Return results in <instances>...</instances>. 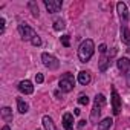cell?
Wrapping results in <instances>:
<instances>
[{"mask_svg": "<svg viewBox=\"0 0 130 130\" xmlns=\"http://www.w3.org/2000/svg\"><path fill=\"white\" fill-rule=\"evenodd\" d=\"M116 9H118V14H119V17H121V20H127V17H128V12H127V6H125V3H122V2H119L118 5H116Z\"/></svg>", "mask_w": 130, "mask_h": 130, "instance_id": "12", "label": "cell"}, {"mask_svg": "<svg viewBox=\"0 0 130 130\" xmlns=\"http://www.w3.org/2000/svg\"><path fill=\"white\" fill-rule=\"evenodd\" d=\"M84 125H86V121H84V119H81V121H78V127H80V128H83Z\"/></svg>", "mask_w": 130, "mask_h": 130, "instance_id": "27", "label": "cell"}, {"mask_svg": "<svg viewBox=\"0 0 130 130\" xmlns=\"http://www.w3.org/2000/svg\"><path fill=\"white\" fill-rule=\"evenodd\" d=\"M19 34L22 35V38H23V40H31V41H32V38H34V37H37L35 31H34L31 26L25 25V23L19 25Z\"/></svg>", "mask_w": 130, "mask_h": 130, "instance_id": "5", "label": "cell"}, {"mask_svg": "<svg viewBox=\"0 0 130 130\" xmlns=\"http://www.w3.org/2000/svg\"><path fill=\"white\" fill-rule=\"evenodd\" d=\"M78 103H80V104H83V106H87V104H89V98H87V95H80Z\"/></svg>", "mask_w": 130, "mask_h": 130, "instance_id": "20", "label": "cell"}, {"mask_svg": "<svg viewBox=\"0 0 130 130\" xmlns=\"http://www.w3.org/2000/svg\"><path fill=\"white\" fill-rule=\"evenodd\" d=\"M29 8L32 9L34 17H38V8H35V3H34V2H29Z\"/></svg>", "mask_w": 130, "mask_h": 130, "instance_id": "22", "label": "cell"}, {"mask_svg": "<svg viewBox=\"0 0 130 130\" xmlns=\"http://www.w3.org/2000/svg\"><path fill=\"white\" fill-rule=\"evenodd\" d=\"M121 40L124 44H128L130 46V31L127 28V25H122L121 26Z\"/></svg>", "mask_w": 130, "mask_h": 130, "instance_id": "11", "label": "cell"}, {"mask_svg": "<svg viewBox=\"0 0 130 130\" xmlns=\"http://www.w3.org/2000/svg\"><path fill=\"white\" fill-rule=\"evenodd\" d=\"M93 52H95V44H93V41H92L90 38L84 40V41L80 44V47H78V58H80V61H81V63H87V61L92 58Z\"/></svg>", "mask_w": 130, "mask_h": 130, "instance_id": "1", "label": "cell"}, {"mask_svg": "<svg viewBox=\"0 0 130 130\" xmlns=\"http://www.w3.org/2000/svg\"><path fill=\"white\" fill-rule=\"evenodd\" d=\"M112 109H113V115H119V112H121V98H119V93L116 92L115 87H112Z\"/></svg>", "mask_w": 130, "mask_h": 130, "instance_id": "6", "label": "cell"}, {"mask_svg": "<svg viewBox=\"0 0 130 130\" xmlns=\"http://www.w3.org/2000/svg\"><path fill=\"white\" fill-rule=\"evenodd\" d=\"M44 6L51 14H54V12H58L61 9L63 2L61 0H44Z\"/></svg>", "mask_w": 130, "mask_h": 130, "instance_id": "7", "label": "cell"}, {"mask_svg": "<svg viewBox=\"0 0 130 130\" xmlns=\"http://www.w3.org/2000/svg\"><path fill=\"white\" fill-rule=\"evenodd\" d=\"M19 90H20L22 93L29 95V93H32V92H34V86H32V83H31L29 80H23V81H20V83H19Z\"/></svg>", "mask_w": 130, "mask_h": 130, "instance_id": "8", "label": "cell"}, {"mask_svg": "<svg viewBox=\"0 0 130 130\" xmlns=\"http://www.w3.org/2000/svg\"><path fill=\"white\" fill-rule=\"evenodd\" d=\"M104 106H106V96H104L103 93L96 95V96H95L93 107H92V113H90V119H92V121H96V119L100 118L101 110H103V107H104Z\"/></svg>", "mask_w": 130, "mask_h": 130, "instance_id": "2", "label": "cell"}, {"mask_svg": "<svg viewBox=\"0 0 130 130\" xmlns=\"http://www.w3.org/2000/svg\"><path fill=\"white\" fill-rule=\"evenodd\" d=\"M17 107H19V112H20V113H26L28 109H29V106H28L22 98H17Z\"/></svg>", "mask_w": 130, "mask_h": 130, "instance_id": "17", "label": "cell"}, {"mask_svg": "<svg viewBox=\"0 0 130 130\" xmlns=\"http://www.w3.org/2000/svg\"><path fill=\"white\" fill-rule=\"evenodd\" d=\"M116 66L122 72H130V60L128 58H119L116 61Z\"/></svg>", "mask_w": 130, "mask_h": 130, "instance_id": "10", "label": "cell"}, {"mask_svg": "<svg viewBox=\"0 0 130 130\" xmlns=\"http://www.w3.org/2000/svg\"><path fill=\"white\" fill-rule=\"evenodd\" d=\"M109 60H110V57H106V55H104V57H103V58L100 60V71H101V72H104V71L107 69L109 63H110Z\"/></svg>", "mask_w": 130, "mask_h": 130, "instance_id": "18", "label": "cell"}, {"mask_svg": "<svg viewBox=\"0 0 130 130\" xmlns=\"http://www.w3.org/2000/svg\"><path fill=\"white\" fill-rule=\"evenodd\" d=\"M2 130H11V128H9V127H8V125H5V127H3V128H2Z\"/></svg>", "mask_w": 130, "mask_h": 130, "instance_id": "28", "label": "cell"}, {"mask_svg": "<svg viewBox=\"0 0 130 130\" xmlns=\"http://www.w3.org/2000/svg\"><path fill=\"white\" fill-rule=\"evenodd\" d=\"M32 44H34V46H40V44H41V40H40V37H38V35L32 38Z\"/></svg>", "mask_w": 130, "mask_h": 130, "instance_id": "23", "label": "cell"}, {"mask_svg": "<svg viewBox=\"0 0 130 130\" xmlns=\"http://www.w3.org/2000/svg\"><path fill=\"white\" fill-rule=\"evenodd\" d=\"M98 51H100L101 54H106V51H107V46H106V44H100V47H98Z\"/></svg>", "mask_w": 130, "mask_h": 130, "instance_id": "25", "label": "cell"}, {"mask_svg": "<svg viewBox=\"0 0 130 130\" xmlns=\"http://www.w3.org/2000/svg\"><path fill=\"white\" fill-rule=\"evenodd\" d=\"M35 81H37V83H43V75H41V74H37V75H35Z\"/></svg>", "mask_w": 130, "mask_h": 130, "instance_id": "26", "label": "cell"}, {"mask_svg": "<svg viewBox=\"0 0 130 130\" xmlns=\"http://www.w3.org/2000/svg\"><path fill=\"white\" fill-rule=\"evenodd\" d=\"M61 43H63V46L69 47V46H71V41H69V35H63V37H61Z\"/></svg>", "mask_w": 130, "mask_h": 130, "instance_id": "21", "label": "cell"}, {"mask_svg": "<svg viewBox=\"0 0 130 130\" xmlns=\"http://www.w3.org/2000/svg\"><path fill=\"white\" fill-rule=\"evenodd\" d=\"M64 28H66V25H64V22H63V20H60V19H58V20H55V22H54V29H55V31H61V29H64Z\"/></svg>", "mask_w": 130, "mask_h": 130, "instance_id": "19", "label": "cell"}, {"mask_svg": "<svg viewBox=\"0 0 130 130\" xmlns=\"http://www.w3.org/2000/svg\"><path fill=\"white\" fill-rule=\"evenodd\" d=\"M63 127L64 130H74V116L71 113L63 115Z\"/></svg>", "mask_w": 130, "mask_h": 130, "instance_id": "9", "label": "cell"}, {"mask_svg": "<svg viewBox=\"0 0 130 130\" xmlns=\"http://www.w3.org/2000/svg\"><path fill=\"white\" fill-rule=\"evenodd\" d=\"M41 60H43V64H44L47 69H51V71H55V69H58V66H60L58 60H57L54 55L47 54V52H44V54L41 55Z\"/></svg>", "mask_w": 130, "mask_h": 130, "instance_id": "4", "label": "cell"}, {"mask_svg": "<svg viewBox=\"0 0 130 130\" xmlns=\"http://www.w3.org/2000/svg\"><path fill=\"white\" fill-rule=\"evenodd\" d=\"M78 81H80V84L87 86V84L90 83V74H89L87 71H81V72L78 74Z\"/></svg>", "mask_w": 130, "mask_h": 130, "instance_id": "13", "label": "cell"}, {"mask_svg": "<svg viewBox=\"0 0 130 130\" xmlns=\"http://www.w3.org/2000/svg\"><path fill=\"white\" fill-rule=\"evenodd\" d=\"M2 118L6 121V122H11L12 121V110L9 107H3L2 109Z\"/></svg>", "mask_w": 130, "mask_h": 130, "instance_id": "15", "label": "cell"}, {"mask_svg": "<svg viewBox=\"0 0 130 130\" xmlns=\"http://www.w3.org/2000/svg\"><path fill=\"white\" fill-rule=\"evenodd\" d=\"M43 125H44V130H57L54 121L49 116H43Z\"/></svg>", "mask_w": 130, "mask_h": 130, "instance_id": "16", "label": "cell"}, {"mask_svg": "<svg viewBox=\"0 0 130 130\" xmlns=\"http://www.w3.org/2000/svg\"><path fill=\"white\" fill-rule=\"evenodd\" d=\"M5 32V19H0V34Z\"/></svg>", "mask_w": 130, "mask_h": 130, "instance_id": "24", "label": "cell"}, {"mask_svg": "<svg viewBox=\"0 0 130 130\" xmlns=\"http://www.w3.org/2000/svg\"><path fill=\"white\" fill-rule=\"evenodd\" d=\"M112 124H113L112 118H106V119H103L101 122H98V130H109V128L112 127Z\"/></svg>", "mask_w": 130, "mask_h": 130, "instance_id": "14", "label": "cell"}, {"mask_svg": "<svg viewBox=\"0 0 130 130\" xmlns=\"http://www.w3.org/2000/svg\"><path fill=\"white\" fill-rule=\"evenodd\" d=\"M60 89L63 92H71L75 86V80H74V75L72 74H64L61 78H60Z\"/></svg>", "mask_w": 130, "mask_h": 130, "instance_id": "3", "label": "cell"}]
</instances>
